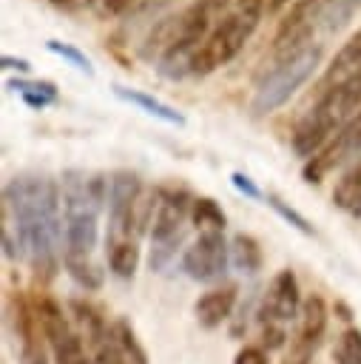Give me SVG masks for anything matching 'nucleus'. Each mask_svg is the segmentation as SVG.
<instances>
[{"mask_svg":"<svg viewBox=\"0 0 361 364\" xmlns=\"http://www.w3.org/2000/svg\"><path fill=\"white\" fill-rule=\"evenodd\" d=\"M0 236L6 259H26L40 282L63 264V193L45 173H17L3 185Z\"/></svg>","mask_w":361,"mask_h":364,"instance_id":"obj_1","label":"nucleus"},{"mask_svg":"<svg viewBox=\"0 0 361 364\" xmlns=\"http://www.w3.org/2000/svg\"><path fill=\"white\" fill-rule=\"evenodd\" d=\"M63 193V267L85 290L102 287V267L94 262L99 236V213L108 202V179L102 173L68 168L60 176Z\"/></svg>","mask_w":361,"mask_h":364,"instance_id":"obj_2","label":"nucleus"},{"mask_svg":"<svg viewBox=\"0 0 361 364\" xmlns=\"http://www.w3.org/2000/svg\"><path fill=\"white\" fill-rule=\"evenodd\" d=\"M358 111H361V68L324 85L313 108L304 111V117L296 122L290 134V148L298 156L307 159L316 156Z\"/></svg>","mask_w":361,"mask_h":364,"instance_id":"obj_3","label":"nucleus"},{"mask_svg":"<svg viewBox=\"0 0 361 364\" xmlns=\"http://www.w3.org/2000/svg\"><path fill=\"white\" fill-rule=\"evenodd\" d=\"M318 63H321V46L296 43L293 48H284L279 63L256 82L250 111L256 117H264V114H273L276 108H281L316 74Z\"/></svg>","mask_w":361,"mask_h":364,"instance_id":"obj_4","label":"nucleus"},{"mask_svg":"<svg viewBox=\"0 0 361 364\" xmlns=\"http://www.w3.org/2000/svg\"><path fill=\"white\" fill-rule=\"evenodd\" d=\"M190 208H193V196L188 193V188L173 185L156 191V210L151 219V253H148L151 270L156 273L165 270L176 256L188 233Z\"/></svg>","mask_w":361,"mask_h":364,"instance_id":"obj_5","label":"nucleus"},{"mask_svg":"<svg viewBox=\"0 0 361 364\" xmlns=\"http://www.w3.org/2000/svg\"><path fill=\"white\" fill-rule=\"evenodd\" d=\"M256 26H259V20L239 9L225 11L213 23V28L202 40V46L196 48L193 63H190V77H208L210 71L227 65L244 48V43L253 37Z\"/></svg>","mask_w":361,"mask_h":364,"instance_id":"obj_6","label":"nucleus"},{"mask_svg":"<svg viewBox=\"0 0 361 364\" xmlns=\"http://www.w3.org/2000/svg\"><path fill=\"white\" fill-rule=\"evenodd\" d=\"M34 304H37V316L43 321V333H45L54 364H94V358L88 355V344L77 333L71 316L63 313V304L54 301L48 293L34 296Z\"/></svg>","mask_w":361,"mask_h":364,"instance_id":"obj_7","label":"nucleus"},{"mask_svg":"<svg viewBox=\"0 0 361 364\" xmlns=\"http://www.w3.org/2000/svg\"><path fill=\"white\" fill-rule=\"evenodd\" d=\"M9 324H11L14 338H17L20 364H48V353H45L48 341L43 333V321L37 316L34 299L14 290L9 296Z\"/></svg>","mask_w":361,"mask_h":364,"instance_id":"obj_8","label":"nucleus"},{"mask_svg":"<svg viewBox=\"0 0 361 364\" xmlns=\"http://www.w3.org/2000/svg\"><path fill=\"white\" fill-rule=\"evenodd\" d=\"M301 301H304V299H301L296 273H293L290 267L279 270V273L270 279V284H267V290H264V296H262V301H259V310H256L259 324H262V327L287 330V324H290L293 318H298Z\"/></svg>","mask_w":361,"mask_h":364,"instance_id":"obj_9","label":"nucleus"},{"mask_svg":"<svg viewBox=\"0 0 361 364\" xmlns=\"http://www.w3.org/2000/svg\"><path fill=\"white\" fill-rule=\"evenodd\" d=\"M358 151H361V111H358L316 156H310V159L304 162L301 179H304L307 185H318L333 168H338L341 162L358 156Z\"/></svg>","mask_w":361,"mask_h":364,"instance_id":"obj_10","label":"nucleus"},{"mask_svg":"<svg viewBox=\"0 0 361 364\" xmlns=\"http://www.w3.org/2000/svg\"><path fill=\"white\" fill-rule=\"evenodd\" d=\"M230 262V245L222 233H199V239L185 247L182 253V270L193 282H216L225 276Z\"/></svg>","mask_w":361,"mask_h":364,"instance_id":"obj_11","label":"nucleus"},{"mask_svg":"<svg viewBox=\"0 0 361 364\" xmlns=\"http://www.w3.org/2000/svg\"><path fill=\"white\" fill-rule=\"evenodd\" d=\"M236 299H239V287H236V284L213 287V290L202 293V296L193 301V316H196V321H199L205 330H216V327H222V324L233 316Z\"/></svg>","mask_w":361,"mask_h":364,"instance_id":"obj_12","label":"nucleus"},{"mask_svg":"<svg viewBox=\"0 0 361 364\" xmlns=\"http://www.w3.org/2000/svg\"><path fill=\"white\" fill-rule=\"evenodd\" d=\"M327 301L318 296V293H310L304 301H301V310H298V324H296V336L310 341V344H321L324 333H327Z\"/></svg>","mask_w":361,"mask_h":364,"instance_id":"obj_13","label":"nucleus"},{"mask_svg":"<svg viewBox=\"0 0 361 364\" xmlns=\"http://www.w3.org/2000/svg\"><path fill=\"white\" fill-rule=\"evenodd\" d=\"M333 205L352 219H361V159H355L333 188Z\"/></svg>","mask_w":361,"mask_h":364,"instance_id":"obj_14","label":"nucleus"},{"mask_svg":"<svg viewBox=\"0 0 361 364\" xmlns=\"http://www.w3.org/2000/svg\"><path fill=\"white\" fill-rule=\"evenodd\" d=\"M114 94L119 97V100H125V102H131V105H136V108H142L145 114H151V117H156V119H162V122H168V125H185V114L182 111H176L173 105H168V102H162L159 97H153V94H145V91H136V88H122V85H114Z\"/></svg>","mask_w":361,"mask_h":364,"instance_id":"obj_15","label":"nucleus"},{"mask_svg":"<svg viewBox=\"0 0 361 364\" xmlns=\"http://www.w3.org/2000/svg\"><path fill=\"white\" fill-rule=\"evenodd\" d=\"M108 336H111V344H114L117 355L122 358V364H148V353L139 344L128 318H114L108 327Z\"/></svg>","mask_w":361,"mask_h":364,"instance_id":"obj_16","label":"nucleus"},{"mask_svg":"<svg viewBox=\"0 0 361 364\" xmlns=\"http://www.w3.org/2000/svg\"><path fill=\"white\" fill-rule=\"evenodd\" d=\"M6 88L17 91L23 97V102L28 108H34V111H40L45 105H54L60 100L57 85L48 82V80H20V77H14V80H6Z\"/></svg>","mask_w":361,"mask_h":364,"instance_id":"obj_17","label":"nucleus"},{"mask_svg":"<svg viewBox=\"0 0 361 364\" xmlns=\"http://www.w3.org/2000/svg\"><path fill=\"white\" fill-rule=\"evenodd\" d=\"M230 262H233L236 270H242L247 276H256L262 270V262H264L259 242L250 233H236L230 239Z\"/></svg>","mask_w":361,"mask_h":364,"instance_id":"obj_18","label":"nucleus"},{"mask_svg":"<svg viewBox=\"0 0 361 364\" xmlns=\"http://www.w3.org/2000/svg\"><path fill=\"white\" fill-rule=\"evenodd\" d=\"M190 225H196L199 233H222L227 225V216L213 196H193Z\"/></svg>","mask_w":361,"mask_h":364,"instance_id":"obj_19","label":"nucleus"},{"mask_svg":"<svg viewBox=\"0 0 361 364\" xmlns=\"http://www.w3.org/2000/svg\"><path fill=\"white\" fill-rule=\"evenodd\" d=\"M355 68H361V28L338 48V54L333 57V63H330V68H327V74H324V82L330 85V82L347 77V74L355 71Z\"/></svg>","mask_w":361,"mask_h":364,"instance_id":"obj_20","label":"nucleus"},{"mask_svg":"<svg viewBox=\"0 0 361 364\" xmlns=\"http://www.w3.org/2000/svg\"><path fill=\"white\" fill-rule=\"evenodd\" d=\"M105 259H108V270L119 279H131L139 267V245L134 242H117V245H105Z\"/></svg>","mask_w":361,"mask_h":364,"instance_id":"obj_21","label":"nucleus"},{"mask_svg":"<svg viewBox=\"0 0 361 364\" xmlns=\"http://www.w3.org/2000/svg\"><path fill=\"white\" fill-rule=\"evenodd\" d=\"M333 364H361V330L347 327L333 347Z\"/></svg>","mask_w":361,"mask_h":364,"instance_id":"obj_22","label":"nucleus"},{"mask_svg":"<svg viewBox=\"0 0 361 364\" xmlns=\"http://www.w3.org/2000/svg\"><path fill=\"white\" fill-rule=\"evenodd\" d=\"M45 48L51 51V54H57V57H63L65 63H71L74 68H80L85 77H94V65H91V60L77 48V46H71V43H63V40H48L45 43Z\"/></svg>","mask_w":361,"mask_h":364,"instance_id":"obj_23","label":"nucleus"},{"mask_svg":"<svg viewBox=\"0 0 361 364\" xmlns=\"http://www.w3.org/2000/svg\"><path fill=\"white\" fill-rule=\"evenodd\" d=\"M267 205H270V208H273V210H276V213H279L284 222H290L296 230H301L304 236H313V225H310V222H307V219H304V216H301L296 208L284 205V202H281L276 193H267Z\"/></svg>","mask_w":361,"mask_h":364,"instance_id":"obj_24","label":"nucleus"},{"mask_svg":"<svg viewBox=\"0 0 361 364\" xmlns=\"http://www.w3.org/2000/svg\"><path fill=\"white\" fill-rule=\"evenodd\" d=\"M316 344H310V341H304V338H298V336H293V341H290V350L284 353V358H281V364H313V355H316Z\"/></svg>","mask_w":361,"mask_h":364,"instance_id":"obj_25","label":"nucleus"},{"mask_svg":"<svg viewBox=\"0 0 361 364\" xmlns=\"http://www.w3.org/2000/svg\"><path fill=\"white\" fill-rule=\"evenodd\" d=\"M233 364H270V358H267V350L262 344H244L236 353Z\"/></svg>","mask_w":361,"mask_h":364,"instance_id":"obj_26","label":"nucleus"},{"mask_svg":"<svg viewBox=\"0 0 361 364\" xmlns=\"http://www.w3.org/2000/svg\"><path fill=\"white\" fill-rule=\"evenodd\" d=\"M230 182H233V188H236L239 193H244L247 199H262L259 185H256L244 171H233V173H230Z\"/></svg>","mask_w":361,"mask_h":364,"instance_id":"obj_27","label":"nucleus"},{"mask_svg":"<svg viewBox=\"0 0 361 364\" xmlns=\"http://www.w3.org/2000/svg\"><path fill=\"white\" fill-rule=\"evenodd\" d=\"M267 6H270V0H233V9H239V11H244V14L256 17V20H262Z\"/></svg>","mask_w":361,"mask_h":364,"instance_id":"obj_28","label":"nucleus"},{"mask_svg":"<svg viewBox=\"0 0 361 364\" xmlns=\"http://www.w3.org/2000/svg\"><path fill=\"white\" fill-rule=\"evenodd\" d=\"M0 68H6V71H31V63L28 60H23V57H11V54H3V60H0Z\"/></svg>","mask_w":361,"mask_h":364,"instance_id":"obj_29","label":"nucleus"},{"mask_svg":"<svg viewBox=\"0 0 361 364\" xmlns=\"http://www.w3.org/2000/svg\"><path fill=\"white\" fill-rule=\"evenodd\" d=\"M134 0H102V11L105 14H122Z\"/></svg>","mask_w":361,"mask_h":364,"instance_id":"obj_30","label":"nucleus"},{"mask_svg":"<svg viewBox=\"0 0 361 364\" xmlns=\"http://www.w3.org/2000/svg\"><path fill=\"white\" fill-rule=\"evenodd\" d=\"M48 3L57 6V9H65V11H77V9L91 6V0H48Z\"/></svg>","mask_w":361,"mask_h":364,"instance_id":"obj_31","label":"nucleus"},{"mask_svg":"<svg viewBox=\"0 0 361 364\" xmlns=\"http://www.w3.org/2000/svg\"><path fill=\"white\" fill-rule=\"evenodd\" d=\"M335 313H338V318H344V321L352 318V313H350V307H347L344 301H335Z\"/></svg>","mask_w":361,"mask_h":364,"instance_id":"obj_32","label":"nucleus"},{"mask_svg":"<svg viewBox=\"0 0 361 364\" xmlns=\"http://www.w3.org/2000/svg\"><path fill=\"white\" fill-rule=\"evenodd\" d=\"M287 3H290V0H270V6H267V11H273V14H276V11H281V9L287 6Z\"/></svg>","mask_w":361,"mask_h":364,"instance_id":"obj_33","label":"nucleus"}]
</instances>
